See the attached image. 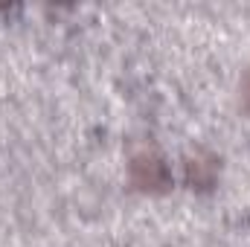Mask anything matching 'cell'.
Returning <instances> with one entry per match:
<instances>
[{
	"label": "cell",
	"mask_w": 250,
	"mask_h": 247,
	"mask_svg": "<svg viewBox=\"0 0 250 247\" xmlns=\"http://www.w3.org/2000/svg\"><path fill=\"white\" fill-rule=\"evenodd\" d=\"M128 178H131V184L137 186L140 192L163 195V192H169V186H172V169H169V163H166L160 154H154V151H140V154H134L131 163H128Z\"/></svg>",
	"instance_id": "6da1fadb"
},
{
	"label": "cell",
	"mask_w": 250,
	"mask_h": 247,
	"mask_svg": "<svg viewBox=\"0 0 250 247\" xmlns=\"http://www.w3.org/2000/svg\"><path fill=\"white\" fill-rule=\"evenodd\" d=\"M184 172H187L189 189L207 192V189H212L215 181H218V160L212 154H195V157H187Z\"/></svg>",
	"instance_id": "7a4b0ae2"
},
{
	"label": "cell",
	"mask_w": 250,
	"mask_h": 247,
	"mask_svg": "<svg viewBox=\"0 0 250 247\" xmlns=\"http://www.w3.org/2000/svg\"><path fill=\"white\" fill-rule=\"evenodd\" d=\"M239 111L250 117V67H245L239 76Z\"/></svg>",
	"instance_id": "3957f363"
}]
</instances>
